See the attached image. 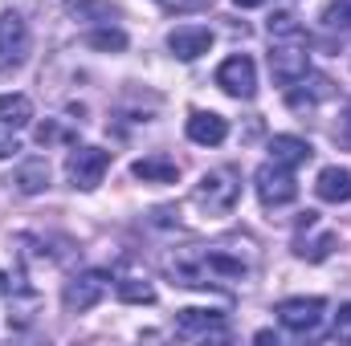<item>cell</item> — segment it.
I'll return each instance as SVG.
<instances>
[{"instance_id":"4316f807","label":"cell","mask_w":351,"mask_h":346,"mask_svg":"<svg viewBox=\"0 0 351 346\" xmlns=\"http://www.w3.org/2000/svg\"><path fill=\"white\" fill-rule=\"evenodd\" d=\"M12 151H21V147H16V139H12V135H0V159H8Z\"/></svg>"},{"instance_id":"d6986e66","label":"cell","mask_w":351,"mask_h":346,"mask_svg":"<svg viewBox=\"0 0 351 346\" xmlns=\"http://www.w3.org/2000/svg\"><path fill=\"white\" fill-rule=\"evenodd\" d=\"M114 293H119L123 302H131V306H152V302H156V289H152L147 281H139V277L114 281Z\"/></svg>"},{"instance_id":"7a4b0ae2","label":"cell","mask_w":351,"mask_h":346,"mask_svg":"<svg viewBox=\"0 0 351 346\" xmlns=\"http://www.w3.org/2000/svg\"><path fill=\"white\" fill-rule=\"evenodd\" d=\"M237 200H241V179H237V172L217 168V172L200 175V183H196V204H200L208 216H225V212H233Z\"/></svg>"},{"instance_id":"3957f363","label":"cell","mask_w":351,"mask_h":346,"mask_svg":"<svg viewBox=\"0 0 351 346\" xmlns=\"http://www.w3.org/2000/svg\"><path fill=\"white\" fill-rule=\"evenodd\" d=\"M311 70V53H306V37H290V41H274L269 53V74L282 86H294L302 74Z\"/></svg>"},{"instance_id":"5b68a950","label":"cell","mask_w":351,"mask_h":346,"mask_svg":"<svg viewBox=\"0 0 351 346\" xmlns=\"http://www.w3.org/2000/svg\"><path fill=\"white\" fill-rule=\"evenodd\" d=\"M106 289H110V277H106L102 269H90V273H78L74 281H66L62 302H66L70 314H82V310H94V306L106 297Z\"/></svg>"},{"instance_id":"7c38bea8","label":"cell","mask_w":351,"mask_h":346,"mask_svg":"<svg viewBox=\"0 0 351 346\" xmlns=\"http://www.w3.org/2000/svg\"><path fill=\"white\" fill-rule=\"evenodd\" d=\"M311 155H315V147L306 143V139H298V135H274L269 139V159L274 163H282V168H302V163H311Z\"/></svg>"},{"instance_id":"603a6c76","label":"cell","mask_w":351,"mask_h":346,"mask_svg":"<svg viewBox=\"0 0 351 346\" xmlns=\"http://www.w3.org/2000/svg\"><path fill=\"white\" fill-rule=\"evenodd\" d=\"M323 21L327 29H351V0H331L323 8Z\"/></svg>"},{"instance_id":"6da1fadb","label":"cell","mask_w":351,"mask_h":346,"mask_svg":"<svg viewBox=\"0 0 351 346\" xmlns=\"http://www.w3.org/2000/svg\"><path fill=\"white\" fill-rule=\"evenodd\" d=\"M176 285H217L221 277L225 281H241L254 273V261H241L237 253H229L225 245H213V249H192L172 265Z\"/></svg>"},{"instance_id":"e0dca14e","label":"cell","mask_w":351,"mask_h":346,"mask_svg":"<svg viewBox=\"0 0 351 346\" xmlns=\"http://www.w3.org/2000/svg\"><path fill=\"white\" fill-rule=\"evenodd\" d=\"M21 196H37V191H45L49 187V163L45 159H29V163H21L16 175L8 179Z\"/></svg>"},{"instance_id":"ac0fdd59","label":"cell","mask_w":351,"mask_h":346,"mask_svg":"<svg viewBox=\"0 0 351 346\" xmlns=\"http://www.w3.org/2000/svg\"><path fill=\"white\" fill-rule=\"evenodd\" d=\"M29 118H33V102H29L25 94H0V127L16 131V127H25Z\"/></svg>"},{"instance_id":"2e32d148","label":"cell","mask_w":351,"mask_h":346,"mask_svg":"<svg viewBox=\"0 0 351 346\" xmlns=\"http://www.w3.org/2000/svg\"><path fill=\"white\" fill-rule=\"evenodd\" d=\"M135 179L143 183H176L180 179V163L168 159V155H147V159H135Z\"/></svg>"},{"instance_id":"8fae6325","label":"cell","mask_w":351,"mask_h":346,"mask_svg":"<svg viewBox=\"0 0 351 346\" xmlns=\"http://www.w3.org/2000/svg\"><path fill=\"white\" fill-rule=\"evenodd\" d=\"M176 334H180V338L225 334V314H217V310H180V314H176Z\"/></svg>"},{"instance_id":"30bf717a","label":"cell","mask_w":351,"mask_h":346,"mask_svg":"<svg viewBox=\"0 0 351 346\" xmlns=\"http://www.w3.org/2000/svg\"><path fill=\"white\" fill-rule=\"evenodd\" d=\"M168 49H172L180 62H196L200 53L213 49V33L200 29V25H184V29H172L168 33Z\"/></svg>"},{"instance_id":"277c9868","label":"cell","mask_w":351,"mask_h":346,"mask_svg":"<svg viewBox=\"0 0 351 346\" xmlns=\"http://www.w3.org/2000/svg\"><path fill=\"white\" fill-rule=\"evenodd\" d=\"M106 168H110V151H102V147H74L70 159H66V175H70V183L82 187V191H94V187L102 183Z\"/></svg>"},{"instance_id":"7402d4cb","label":"cell","mask_w":351,"mask_h":346,"mask_svg":"<svg viewBox=\"0 0 351 346\" xmlns=\"http://www.w3.org/2000/svg\"><path fill=\"white\" fill-rule=\"evenodd\" d=\"M331 249H335V232H323V237H319V241H311V245H306V241H298V245H294V253H298V257H306V261H323Z\"/></svg>"},{"instance_id":"5bb4252c","label":"cell","mask_w":351,"mask_h":346,"mask_svg":"<svg viewBox=\"0 0 351 346\" xmlns=\"http://www.w3.org/2000/svg\"><path fill=\"white\" fill-rule=\"evenodd\" d=\"M315 191L327 204H348L351 200V172L348 168H323L319 179H315Z\"/></svg>"},{"instance_id":"44dd1931","label":"cell","mask_w":351,"mask_h":346,"mask_svg":"<svg viewBox=\"0 0 351 346\" xmlns=\"http://www.w3.org/2000/svg\"><path fill=\"white\" fill-rule=\"evenodd\" d=\"M86 45L90 49H127V33L123 29H98V33H90L86 37Z\"/></svg>"},{"instance_id":"cb8c5ba5","label":"cell","mask_w":351,"mask_h":346,"mask_svg":"<svg viewBox=\"0 0 351 346\" xmlns=\"http://www.w3.org/2000/svg\"><path fill=\"white\" fill-rule=\"evenodd\" d=\"M331 135H335V143H339L343 151H351V102L343 106V114H339V122H335Z\"/></svg>"},{"instance_id":"484cf974","label":"cell","mask_w":351,"mask_h":346,"mask_svg":"<svg viewBox=\"0 0 351 346\" xmlns=\"http://www.w3.org/2000/svg\"><path fill=\"white\" fill-rule=\"evenodd\" d=\"M339 343H351V302L348 306H339V314H335V330H331Z\"/></svg>"},{"instance_id":"4fadbf2b","label":"cell","mask_w":351,"mask_h":346,"mask_svg":"<svg viewBox=\"0 0 351 346\" xmlns=\"http://www.w3.org/2000/svg\"><path fill=\"white\" fill-rule=\"evenodd\" d=\"M225 135H229V122L213 110H196L188 118V139L200 147H217V143H225Z\"/></svg>"},{"instance_id":"9a60e30c","label":"cell","mask_w":351,"mask_h":346,"mask_svg":"<svg viewBox=\"0 0 351 346\" xmlns=\"http://www.w3.org/2000/svg\"><path fill=\"white\" fill-rule=\"evenodd\" d=\"M294 86H302V90H290V94H286V102H290L294 110H302V106L311 110V106H319L323 98H331V94H335V90H331V78H319V74H315V78H306V74H302Z\"/></svg>"},{"instance_id":"9c48e42d","label":"cell","mask_w":351,"mask_h":346,"mask_svg":"<svg viewBox=\"0 0 351 346\" xmlns=\"http://www.w3.org/2000/svg\"><path fill=\"white\" fill-rule=\"evenodd\" d=\"M29 57V25L16 12L0 16V70H12Z\"/></svg>"},{"instance_id":"ba28073f","label":"cell","mask_w":351,"mask_h":346,"mask_svg":"<svg viewBox=\"0 0 351 346\" xmlns=\"http://www.w3.org/2000/svg\"><path fill=\"white\" fill-rule=\"evenodd\" d=\"M217 86L225 90L229 98H254L258 94V66L245 53H237V57H229L217 70Z\"/></svg>"},{"instance_id":"8992f818","label":"cell","mask_w":351,"mask_h":346,"mask_svg":"<svg viewBox=\"0 0 351 346\" xmlns=\"http://www.w3.org/2000/svg\"><path fill=\"white\" fill-rule=\"evenodd\" d=\"M254 183H258V200H262L265 208H282V204H290V200L298 196V183H294L290 168H282V163H274V159L258 168Z\"/></svg>"},{"instance_id":"ffe728a7","label":"cell","mask_w":351,"mask_h":346,"mask_svg":"<svg viewBox=\"0 0 351 346\" xmlns=\"http://www.w3.org/2000/svg\"><path fill=\"white\" fill-rule=\"evenodd\" d=\"M269 37H274V41H290V37H302V25H298V16H294L290 8L274 12V16H269Z\"/></svg>"},{"instance_id":"83f0119b","label":"cell","mask_w":351,"mask_h":346,"mask_svg":"<svg viewBox=\"0 0 351 346\" xmlns=\"http://www.w3.org/2000/svg\"><path fill=\"white\" fill-rule=\"evenodd\" d=\"M241 8H258V4H265V0H237Z\"/></svg>"},{"instance_id":"d4e9b609","label":"cell","mask_w":351,"mask_h":346,"mask_svg":"<svg viewBox=\"0 0 351 346\" xmlns=\"http://www.w3.org/2000/svg\"><path fill=\"white\" fill-rule=\"evenodd\" d=\"M164 12H200V8H208L213 0H156Z\"/></svg>"},{"instance_id":"52a82bcc","label":"cell","mask_w":351,"mask_h":346,"mask_svg":"<svg viewBox=\"0 0 351 346\" xmlns=\"http://www.w3.org/2000/svg\"><path fill=\"white\" fill-rule=\"evenodd\" d=\"M323 310H327L323 297H290V302H278L274 314L290 334H315L323 322Z\"/></svg>"}]
</instances>
